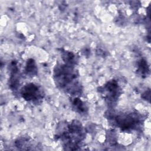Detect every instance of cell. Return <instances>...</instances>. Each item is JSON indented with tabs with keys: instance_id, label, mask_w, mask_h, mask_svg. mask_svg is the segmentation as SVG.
<instances>
[{
	"instance_id": "1",
	"label": "cell",
	"mask_w": 151,
	"mask_h": 151,
	"mask_svg": "<svg viewBox=\"0 0 151 151\" xmlns=\"http://www.w3.org/2000/svg\"><path fill=\"white\" fill-rule=\"evenodd\" d=\"M53 79L61 90L74 97L80 96L83 91L78 71L75 66L58 64L54 68Z\"/></svg>"
},
{
	"instance_id": "2",
	"label": "cell",
	"mask_w": 151,
	"mask_h": 151,
	"mask_svg": "<svg viewBox=\"0 0 151 151\" xmlns=\"http://www.w3.org/2000/svg\"><path fill=\"white\" fill-rule=\"evenodd\" d=\"M56 133L57 138L61 141L63 147L67 150L77 149L86 136L85 129L77 120L59 124Z\"/></svg>"
},
{
	"instance_id": "3",
	"label": "cell",
	"mask_w": 151,
	"mask_h": 151,
	"mask_svg": "<svg viewBox=\"0 0 151 151\" xmlns=\"http://www.w3.org/2000/svg\"><path fill=\"white\" fill-rule=\"evenodd\" d=\"M107 117L114 125L124 131L137 130L143 122L141 115L133 112L113 113L109 111Z\"/></svg>"
},
{
	"instance_id": "4",
	"label": "cell",
	"mask_w": 151,
	"mask_h": 151,
	"mask_svg": "<svg viewBox=\"0 0 151 151\" xmlns=\"http://www.w3.org/2000/svg\"><path fill=\"white\" fill-rule=\"evenodd\" d=\"M98 91L111 107H114L122 93L118 82L114 79L109 80L103 86L99 87Z\"/></svg>"
},
{
	"instance_id": "5",
	"label": "cell",
	"mask_w": 151,
	"mask_h": 151,
	"mask_svg": "<svg viewBox=\"0 0 151 151\" xmlns=\"http://www.w3.org/2000/svg\"><path fill=\"white\" fill-rule=\"evenodd\" d=\"M21 97L26 101L40 103L44 97L42 88L34 83H28L22 87L20 91Z\"/></svg>"
},
{
	"instance_id": "6",
	"label": "cell",
	"mask_w": 151,
	"mask_h": 151,
	"mask_svg": "<svg viewBox=\"0 0 151 151\" xmlns=\"http://www.w3.org/2000/svg\"><path fill=\"white\" fill-rule=\"evenodd\" d=\"M61 57L64 64L75 66L78 63V56L74 52L63 49H60Z\"/></svg>"
},
{
	"instance_id": "7",
	"label": "cell",
	"mask_w": 151,
	"mask_h": 151,
	"mask_svg": "<svg viewBox=\"0 0 151 151\" xmlns=\"http://www.w3.org/2000/svg\"><path fill=\"white\" fill-rule=\"evenodd\" d=\"M73 109L80 114H85L88 111V108L86 103L77 97H74L71 100Z\"/></svg>"
},
{
	"instance_id": "8",
	"label": "cell",
	"mask_w": 151,
	"mask_h": 151,
	"mask_svg": "<svg viewBox=\"0 0 151 151\" xmlns=\"http://www.w3.org/2000/svg\"><path fill=\"white\" fill-rule=\"evenodd\" d=\"M25 74L29 77H34L37 74L38 69L34 60L29 58L27 60L25 64Z\"/></svg>"
},
{
	"instance_id": "9",
	"label": "cell",
	"mask_w": 151,
	"mask_h": 151,
	"mask_svg": "<svg viewBox=\"0 0 151 151\" xmlns=\"http://www.w3.org/2000/svg\"><path fill=\"white\" fill-rule=\"evenodd\" d=\"M137 72L142 77H146L149 73L147 63L145 59H140L137 63Z\"/></svg>"
}]
</instances>
